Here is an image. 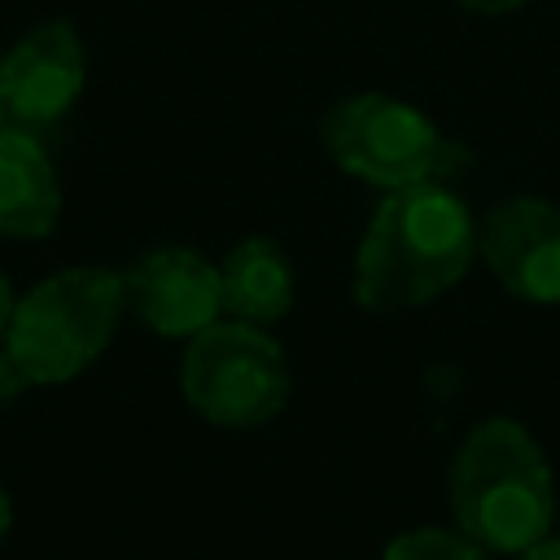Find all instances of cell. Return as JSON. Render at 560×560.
<instances>
[{
    "label": "cell",
    "mask_w": 560,
    "mask_h": 560,
    "mask_svg": "<svg viewBox=\"0 0 560 560\" xmlns=\"http://www.w3.org/2000/svg\"><path fill=\"white\" fill-rule=\"evenodd\" d=\"M477 254V223L442 179L394 188L368 219L354 254V298L363 311L398 315L455 289Z\"/></svg>",
    "instance_id": "1"
},
{
    "label": "cell",
    "mask_w": 560,
    "mask_h": 560,
    "mask_svg": "<svg viewBox=\"0 0 560 560\" xmlns=\"http://www.w3.org/2000/svg\"><path fill=\"white\" fill-rule=\"evenodd\" d=\"M455 525L486 551L516 556L556 525V477L538 438L512 420H481L451 459Z\"/></svg>",
    "instance_id": "2"
},
{
    "label": "cell",
    "mask_w": 560,
    "mask_h": 560,
    "mask_svg": "<svg viewBox=\"0 0 560 560\" xmlns=\"http://www.w3.org/2000/svg\"><path fill=\"white\" fill-rule=\"evenodd\" d=\"M122 311L127 293L118 271L66 267L13 302L0 350L26 385H66L105 354Z\"/></svg>",
    "instance_id": "3"
},
{
    "label": "cell",
    "mask_w": 560,
    "mask_h": 560,
    "mask_svg": "<svg viewBox=\"0 0 560 560\" xmlns=\"http://www.w3.org/2000/svg\"><path fill=\"white\" fill-rule=\"evenodd\" d=\"M319 140L337 171L381 192L446 179L468 162V153L442 136L429 114L385 92H354L328 105L319 118Z\"/></svg>",
    "instance_id": "4"
},
{
    "label": "cell",
    "mask_w": 560,
    "mask_h": 560,
    "mask_svg": "<svg viewBox=\"0 0 560 560\" xmlns=\"http://www.w3.org/2000/svg\"><path fill=\"white\" fill-rule=\"evenodd\" d=\"M289 359L280 341L245 319H214L179 359L188 407L219 429H258L289 402Z\"/></svg>",
    "instance_id": "5"
},
{
    "label": "cell",
    "mask_w": 560,
    "mask_h": 560,
    "mask_svg": "<svg viewBox=\"0 0 560 560\" xmlns=\"http://www.w3.org/2000/svg\"><path fill=\"white\" fill-rule=\"evenodd\" d=\"M477 254L490 276L525 302H560V206L547 197H508L477 228Z\"/></svg>",
    "instance_id": "6"
},
{
    "label": "cell",
    "mask_w": 560,
    "mask_h": 560,
    "mask_svg": "<svg viewBox=\"0 0 560 560\" xmlns=\"http://www.w3.org/2000/svg\"><path fill=\"white\" fill-rule=\"evenodd\" d=\"M122 293L131 315L162 337H197L223 315L219 262L188 245L149 249L131 271H122Z\"/></svg>",
    "instance_id": "7"
},
{
    "label": "cell",
    "mask_w": 560,
    "mask_h": 560,
    "mask_svg": "<svg viewBox=\"0 0 560 560\" xmlns=\"http://www.w3.org/2000/svg\"><path fill=\"white\" fill-rule=\"evenodd\" d=\"M88 83V52L79 31L66 18L31 26L4 52V109L18 127L61 122Z\"/></svg>",
    "instance_id": "8"
},
{
    "label": "cell",
    "mask_w": 560,
    "mask_h": 560,
    "mask_svg": "<svg viewBox=\"0 0 560 560\" xmlns=\"http://www.w3.org/2000/svg\"><path fill=\"white\" fill-rule=\"evenodd\" d=\"M61 219L57 171L26 127H0V236L39 241Z\"/></svg>",
    "instance_id": "9"
},
{
    "label": "cell",
    "mask_w": 560,
    "mask_h": 560,
    "mask_svg": "<svg viewBox=\"0 0 560 560\" xmlns=\"http://www.w3.org/2000/svg\"><path fill=\"white\" fill-rule=\"evenodd\" d=\"M223 280V311L232 319L271 328L293 306V262L271 236H245L219 262Z\"/></svg>",
    "instance_id": "10"
},
{
    "label": "cell",
    "mask_w": 560,
    "mask_h": 560,
    "mask_svg": "<svg viewBox=\"0 0 560 560\" xmlns=\"http://www.w3.org/2000/svg\"><path fill=\"white\" fill-rule=\"evenodd\" d=\"M381 560H490V551L464 529L420 525V529H402L398 538H389Z\"/></svg>",
    "instance_id": "11"
},
{
    "label": "cell",
    "mask_w": 560,
    "mask_h": 560,
    "mask_svg": "<svg viewBox=\"0 0 560 560\" xmlns=\"http://www.w3.org/2000/svg\"><path fill=\"white\" fill-rule=\"evenodd\" d=\"M455 4L468 9V13H481V18H499V13H512V9H521L529 0H455Z\"/></svg>",
    "instance_id": "12"
},
{
    "label": "cell",
    "mask_w": 560,
    "mask_h": 560,
    "mask_svg": "<svg viewBox=\"0 0 560 560\" xmlns=\"http://www.w3.org/2000/svg\"><path fill=\"white\" fill-rule=\"evenodd\" d=\"M516 560H560V538H538L534 547H525V551H516Z\"/></svg>",
    "instance_id": "13"
},
{
    "label": "cell",
    "mask_w": 560,
    "mask_h": 560,
    "mask_svg": "<svg viewBox=\"0 0 560 560\" xmlns=\"http://www.w3.org/2000/svg\"><path fill=\"white\" fill-rule=\"evenodd\" d=\"M13 289H9V280H4V271H0V341H4V328H9V315H13Z\"/></svg>",
    "instance_id": "14"
},
{
    "label": "cell",
    "mask_w": 560,
    "mask_h": 560,
    "mask_svg": "<svg viewBox=\"0 0 560 560\" xmlns=\"http://www.w3.org/2000/svg\"><path fill=\"white\" fill-rule=\"evenodd\" d=\"M9 521H13V508H9V494L0 490V542H4V534H9Z\"/></svg>",
    "instance_id": "15"
},
{
    "label": "cell",
    "mask_w": 560,
    "mask_h": 560,
    "mask_svg": "<svg viewBox=\"0 0 560 560\" xmlns=\"http://www.w3.org/2000/svg\"><path fill=\"white\" fill-rule=\"evenodd\" d=\"M4 118H9V109H4V52H0V127H4Z\"/></svg>",
    "instance_id": "16"
}]
</instances>
